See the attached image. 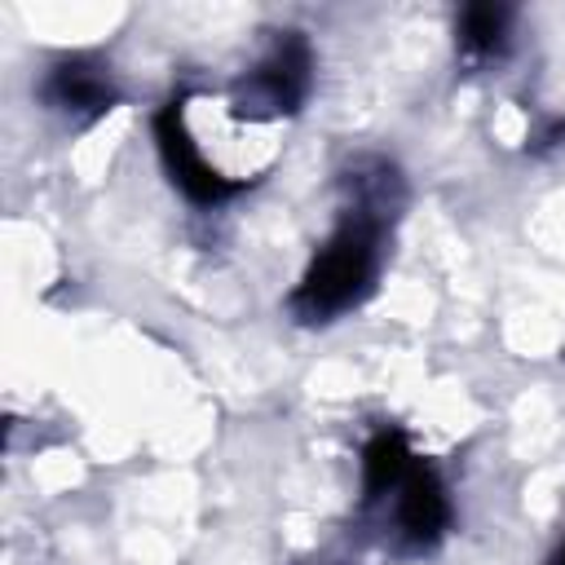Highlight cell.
I'll list each match as a JSON object with an SVG mask.
<instances>
[{
    "label": "cell",
    "instance_id": "obj_1",
    "mask_svg": "<svg viewBox=\"0 0 565 565\" xmlns=\"http://www.w3.org/2000/svg\"><path fill=\"white\" fill-rule=\"evenodd\" d=\"M384 203L380 199H358L349 216L335 225V234L322 243L313 265L305 269L291 309L300 322H327L344 309H353L375 278L380 265V234H384Z\"/></svg>",
    "mask_w": 565,
    "mask_h": 565
},
{
    "label": "cell",
    "instance_id": "obj_2",
    "mask_svg": "<svg viewBox=\"0 0 565 565\" xmlns=\"http://www.w3.org/2000/svg\"><path fill=\"white\" fill-rule=\"evenodd\" d=\"M154 141H159V154H163V163H168V177L181 185L185 199H194V203H225L230 194L243 190V181L230 177V172H221V168L203 154V146L194 141V132H190V124H185V97H177V102H168V106L159 110V119H154Z\"/></svg>",
    "mask_w": 565,
    "mask_h": 565
},
{
    "label": "cell",
    "instance_id": "obj_3",
    "mask_svg": "<svg viewBox=\"0 0 565 565\" xmlns=\"http://www.w3.org/2000/svg\"><path fill=\"white\" fill-rule=\"evenodd\" d=\"M309 71H313V57H309V44L296 35V31H282L274 40V49L260 57V66L243 79V97L234 106V115H287L305 102L309 93Z\"/></svg>",
    "mask_w": 565,
    "mask_h": 565
},
{
    "label": "cell",
    "instance_id": "obj_4",
    "mask_svg": "<svg viewBox=\"0 0 565 565\" xmlns=\"http://www.w3.org/2000/svg\"><path fill=\"white\" fill-rule=\"evenodd\" d=\"M397 525L415 547H433L450 525V499L433 468H411L397 486Z\"/></svg>",
    "mask_w": 565,
    "mask_h": 565
},
{
    "label": "cell",
    "instance_id": "obj_5",
    "mask_svg": "<svg viewBox=\"0 0 565 565\" xmlns=\"http://www.w3.org/2000/svg\"><path fill=\"white\" fill-rule=\"evenodd\" d=\"M44 102L53 110H71V115H102V110H110L115 88H110V75L102 62L62 57L44 79Z\"/></svg>",
    "mask_w": 565,
    "mask_h": 565
},
{
    "label": "cell",
    "instance_id": "obj_6",
    "mask_svg": "<svg viewBox=\"0 0 565 565\" xmlns=\"http://www.w3.org/2000/svg\"><path fill=\"white\" fill-rule=\"evenodd\" d=\"M411 468H415V463H411L406 433L380 428V433L362 446V490H366V499H380L384 490H397Z\"/></svg>",
    "mask_w": 565,
    "mask_h": 565
},
{
    "label": "cell",
    "instance_id": "obj_7",
    "mask_svg": "<svg viewBox=\"0 0 565 565\" xmlns=\"http://www.w3.org/2000/svg\"><path fill=\"white\" fill-rule=\"evenodd\" d=\"M459 40L472 57H494L508 49V9L503 4H468L459 18Z\"/></svg>",
    "mask_w": 565,
    "mask_h": 565
},
{
    "label": "cell",
    "instance_id": "obj_8",
    "mask_svg": "<svg viewBox=\"0 0 565 565\" xmlns=\"http://www.w3.org/2000/svg\"><path fill=\"white\" fill-rule=\"evenodd\" d=\"M552 565H565V543H561V552L552 556Z\"/></svg>",
    "mask_w": 565,
    "mask_h": 565
}]
</instances>
